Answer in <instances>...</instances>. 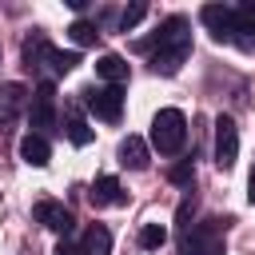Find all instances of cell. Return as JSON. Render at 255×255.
Wrapping results in <instances>:
<instances>
[{
    "instance_id": "30bf717a",
    "label": "cell",
    "mask_w": 255,
    "mask_h": 255,
    "mask_svg": "<svg viewBox=\"0 0 255 255\" xmlns=\"http://www.w3.org/2000/svg\"><path fill=\"white\" fill-rule=\"evenodd\" d=\"M88 199H92V207H112V203H124L128 195H124V187H120L116 175H100V179L92 183Z\"/></svg>"
},
{
    "instance_id": "d6986e66",
    "label": "cell",
    "mask_w": 255,
    "mask_h": 255,
    "mask_svg": "<svg viewBox=\"0 0 255 255\" xmlns=\"http://www.w3.org/2000/svg\"><path fill=\"white\" fill-rule=\"evenodd\" d=\"M68 36H72V44H80V48H88V44H96V40H100L96 24H88V20H76V24L68 28Z\"/></svg>"
},
{
    "instance_id": "8fae6325",
    "label": "cell",
    "mask_w": 255,
    "mask_h": 255,
    "mask_svg": "<svg viewBox=\"0 0 255 255\" xmlns=\"http://www.w3.org/2000/svg\"><path fill=\"white\" fill-rule=\"evenodd\" d=\"M28 104V88L24 84H4L0 88V124H12Z\"/></svg>"
},
{
    "instance_id": "9a60e30c",
    "label": "cell",
    "mask_w": 255,
    "mask_h": 255,
    "mask_svg": "<svg viewBox=\"0 0 255 255\" xmlns=\"http://www.w3.org/2000/svg\"><path fill=\"white\" fill-rule=\"evenodd\" d=\"M80 251H84V255H112V231H108L104 223H92Z\"/></svg>"
},
{
    "instance_id": "7c38bea8",
    "label": "cell",
    "mask_w": 255,
    "mask_h": 255,
    "mask_svg": "<svg viewBox=\"0 0 255 255\" xmlns=\"http://www.w3.org/2000/svg\"><path fill=\"white\" fill-rule=\"evenodd\" d=\"M20 159H24L28 167H48V159H52L48 139H44V135H36V131H28V135L20 139Z\"/></svg>"
},
{
    "instance_id": "8992f818",
    "label": "cell",
    "mask_w": 255,
    "mask_h": 255,
    "mask_svg": "<svg viewBox=\"0 0 255 255\" xmlns=\"http://www.w3.org/2000/svg\"><path fill=\"white\" fill-rule=\"evenodd\" d=\"M199 20L207 24V32L219 44H235V8H227V4H203Z\"/></svg>"
},
{
    "instance_id": "277c9868",
    "label": "cell",
    "mask_w": 255,
    "mask_h": 255,
    "mask_svg": "<svg viewBox=\"0 0 255 255\" xmlns=\"http://www.w3.org/2000/svg\"><path fill=\"white\" fill-rule=\"evenodd\" d=\"M84 104H88V112H92L96 120L116 124V120L124 116V88H120V84H108V88H88V92H84Z\"/></svg>"
},
{
    "instance_id": "3957f363",
    "label": "cell",
    "mask_w": 255,
    "mask_h": 255,
    "mask_svg": "<svg viewBox=\"0 0 255 255\" xmlns=\"http://www.w3.org/2000/svg\"><path fill=\"white\" fill-rule=\"evenodd\" d=\"M223 219H203L187 227L179 239V255H223Z\"/></svg>"
},
{
    "instance_id": "d4e9b609",
    "label": "cell",
    "mask_w": 255,
    "mask_h": 255,
    "mask_svg": "<svg viewBox=\"0 0 255 255\" xmlns=\"http://www.w3.org/2000/svg\"><path fill=\"white\" fill-rule=\"evenodd\" d=\"M247 199L255 203V171H251V179H247Z\"/></svg>"
},
{
    "instance_id": "7a4b0ae2",
    "label": "cell",
    "mask_w": 255,
    "mask_h": 255,
    "mask_svg": "<svg viewBox=\"0 0 255 255\" xmlns=\"http://www.w3.org/2000/svg\"><path fill=\"white\" fill-rule=\"evenodd\" d=\"M187 139V120L179 108H159L155 120H151V143L159 155H175Z\"/></svg>"
},
{
    "instance_id": "4fadbf2b",
    "label": "cell",
    "mask_w": 255,
    "mask_h": 255,
    "mask_svg": "<svg viewBox=\"0 0 255 255\" xmlns=\"http://www.w3.org/2000/svg\"><path fill=\"white\" fill-rule=\"evenodd\" d=\"M52 44H48V36L44 32H32L28 40H24V68H44V64H52Z\"/></svg>"
},
{
    "instance_id": "e0dca14e",
    "label": "cell",
    "mask_w": 255,
    "mask_h": 255,
    "mask_svg": "<svg viewBox=\"0 0 255 255\" xmlns=\"http://www.w3.org/2000/svg\"><path fill=\"white\" fill-rule=\"evenodd\" d=\"M163 243H167V227L163 223H143L139 227V247L143 251H159Z\"/></svg>"
},
{
    "instance_id": "603a6c76",
    "label": "cell",
    "mask_w": 255,
    "mask_h": 255,
    "mask_svg": "<svg viewBox=\"0 0 255 255\" xmlns=\"http://www.w3.org/2000/svg\"><path fill=\"white\" fill-rule=\"evenodd\" d=\"M175 219H179V227H183V231L191 227V223H187V219H191V199H183V203H179V215H175Z\"/></svg>"
},
{
    "instance_id": "52a82bcc",
    "label": "cell",
    "mask_w": 255,
    "mask_h": 255,
    "mask_svg": "<svg viewBox=\"0 0 255 255\" xmlns=\"http://www.w3.org/2000/svg\"><path fill=\"white\" fill-rule=\"evenodd\" d=\"M28 120H32V128H36V135L56 124V88H52V80H44V84L36 88L32 108H28Z\"/></svg>"
},
{
    "instance_id": "cb8c5ba5",
    "label": "cell",
    "mask_w": 255,
    "mask_h": 255,
    "mask_svg": "<svg viewBox=\"0 0 255 255\" xmlns=\"http://www.w3.org/2000/svg\"><path fill=\"white\" fill-rule=\"evenodd\" d=\"M52 255H84V251H80V247H72V243H60Z\"/></svg>"
},
{
    "instance_id": "6da1fadb",
    "label": "cell",
    "mask_w": 255,
    "mask_h": 255,
    "mask_svg": "<svg viewBox=\"0 0 255 255\" xmlns=\"http://www.w3.org/2000/svg\"><path fill=\"white\" fill-rule=\"evenodd\" d=\"M139 52H151V68L159 76H175L183 68V60L191 56V32H187V20L183 16H167L159 24V32L151 40H139L135 44Z\"/></svg>"
},
{
    "instance_id": "5bb4252c",
    "label": "cell",
    "mask_w": 255,
    "mask_h": 255,
    "mask_svg": "<svg viewBox=\"0 0 255 255\" xmlns=\"http://www.w3.org/2000/svg\"><path fill=\"white\" fill-rule=\"evenodd\" d=\"M120 163L131 167V171H143V167H147V143H143L139 135H128V139L120 143Z\"/></svg>"
},
{
    "instance_id": "ba28073f",
    "label": "cell",
    "mask_w": 255,
    "mask_h": 255,
    "mask_svg": "<svg viewBox=\"0 0 255 255\" xmlns=\"http://www.w3.org/2000/svg\"><path fill=\"white\" fill-rule=\"evenodd\" d=\"M32 215H36V223H44L48 231H56V235H68L72 231V211L60 203V199H40L36 207H32Z\"/></svg>"
},
{
    "instance_id": "5b68a950",
    "label": "cell",
    "mask_w": 255,
    "mask_h": 255,
    "mask_svg": "<svg viewBox=\"0 0 255 255\" xmlns=\"http://www.w3.org/2000/svg\"><path fill=\"white\" fill-rule=\"evenodd\" d=\"M235 159H239V128L231 116H219L215 120V163L227 171L235 167Z\"/></svg>"
},
{
    "instance_id": "ac0fdd59",
    "label": "cell",
    "mask_w": 255,
    "mask_h": 255,
    "mask_svg": "<svg viewBox=\"0 0 255 255\" xmlns=\"http://www.w3.org/2000/svg\"><path fill=\"white\" fill-rule=\"evenodd\" d=\"M64 131H68V139H72L76 147H88V143H92V128H88V124H84V120H80L76 112L68 116V124H64Z\"/></svg>"
},
{
    "instance_id": "44dd1931",
    "label": "cell",
    "mask_w": 255,
    "mask_h": 255,
    "mask_svg": "<svg viewBox=\"0 0 255 255\" xmlns=\"http://www.w3.org/2000/svg\"><path fill=\"white\" fill-rule=\"evenodd\" d=\"M76 64H80V52H52V68H56V76L72 72Z\"/></svg>"
},
{
    "instance_id": "2e32d148",
    "label": "cell",
    "mask_w": 255,
    "mask_h": 255,
    "mask_svg": "<svg viewBox=\"0 0 255 255\" xmlns=\"http://www.w3.org/2000/svg\"><path fill=\"white\" fill-rule=\"evenodd\" d=\"M96 76H104V80L120 84V80H128V60H124V56H116V52H104V56L96 60Z\"/></svg>"
},
{
    "instance_id": "9c48e42d",
    "label": "cell",
    "mask_w": 255,
    "mask_h": 255,
    "mask_svg": "<svg viewBox=\"0 0 255 255\" xmlns=\"http://www.w3.org/2000/svg\"><path fill=\"white\" fill-rule=\"evenodd\" d=\"M235 44L243 52H255V0L235 8Z\"/></svg>"
},
{
    "instance_id": "ffe728a7",
    "label": "cell",
    "mask_w": 255,
    "mask_h": 255,
    "mask_svg": "<svg viewBox=\"0 0 255 255\" xmlns=\"http://www.w3.org/2000/svg\"><path fill=\"white\" fill-rule=\"evenodd\" d=\"M143 16H147V4H131V8H124V12H120V28L128 32V28H135Z\"/></svg>"
},
{
    "instance_id": "7402d4cb",
    "label": "cell",
    "mask_w": 255,
    "mask_h": 255,
    "mask_svg": "<svg viewBox=\"0 0 255 255\" xmlns=\"http://www.w3.org/2000/svg\"><path fill=\"white\" fill-rule=\"evenodd\" d=\"M191 175H195L191 163H175V167H171V183H191Z\"/></svg>"
}]
</instances>
